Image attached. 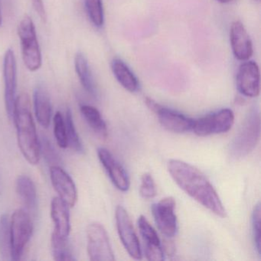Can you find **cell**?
<instances>
[{
    "label": "cell",
    "mask_w": 261,
    "mask_h": 261,
    "mask_svg": "<svg viewBox=\"0 0 261 261\" xmlns=\"http://www.w3.org/2000/svg\"><path fill=\"white\" fill-rule=\"evenodd\" d=\"M230 42L233 56L238 60L247 61L253 55V44L244 25L240 21L232 22Z\"/></svg>",
    "instance_id": "9a60e30c"
},
{
    "label": "cell",
    "mask_w": 261,
    "mask_h": 261,
    "mask_svg": "<svg viewBox=\"0 0 261 261\" xmlns=\"http://www.w3.org/2000/svg\"><path fill=\"white\" fill-rule=\"evenodd\" d=\"M238 91L247 97H256L260 91L259 66L253 61H244L238 68L237 74Z\"/></svg>",
    "instance_id": "7c38bea8"
},
{
    "label": "cell",
    "mask_w": 261,
    "mask_h": 261,
    "mask_svg": "<svg viewBox=\"0 0 261 261\" xmlns=\"http://www.w3.org/2000/svg\"><path fill=\"white\" fill-rule=\"evenodd\" d=\"M53 122H54V134L56 142H57L59 147L65 149L68 147L66 125H65V120L62 113L59 111L56 112L54 118H53Z\"/></svg>",
    "instance_id": "4316f807"
},
{
    "label": "cell",
    "mask_w": 261,
    "mask_h": 261,
    "mask_svg": "<svg viewBox=\"0 0 261 261\" xmlns=\"http://www.w3.org/2000/svg\"><path fill=\"white\" fill-rule=\"evenodd\" d=\"M234 123V114L231 110L225 109L194 120L192 131L198 137L228 132Z\"/></svg>",
    "instance_id": "8992f818"
},
{
    "label": "cell",
    "mask_w": 261,
    "mask_h": 261,
    "mask_svg": "<svg viewBox=\"0 0 261 261\" xmlns=\"http://www.w3.org/2000/svg\"><path fill=\"white\" fill-rule=\"evenodd\" d=\"M65 120V125H66L68 147L71 148L74 152H77V153H83V144L81 141L80 137H79L77 129H76L71 110H67Z\"/></svg>",
    "instance_id": "cb8c5ba5"
},
{
    "label": "cell",
    "mask_w": 261,
    "mask_h": 261,
    "mask_svg": "<svg viewBox=\"0 0 261 261\" xmlns=\"http://www.w3.org/2000/svg\"><path fill=\"white\" fill-rule=\"evenodd\" d=\"M40 152L41 153L43 152L44 156L49 163L50 162H57V155L55 152L51 143L46 138L42 139V142L40 143Z\"/></svg>",
    "instance_id": "f546056e"
},
{
    "label": "cell",
    "mask_w": 261,
    "mask_h": 261,
    "mask_svg": "<svg viewBox=\"0 0 261 261\" xmlns=\"http://www.w3.org/2000/svg\"><path fill=\"white\" fill-rule=\"evenodd\" d=\"M168 170L177 185L194 200L221 218L226 210L219 195L207 177L195 166L178 160L168 163Z\"/></svg>",
    "instance_id": "6da1fadb"
},
{
    "label": "cell",
    "mask_w": 261,
    "mask_h": 261,
    "mask_svg": "<svg viewBox=\"0 0 261 261\" xmlns=\"http://www.w3.org/2000/svg\"><path fill=\"white\" fill-rule=\"evenodd\" d=\"M146 103L148 108L156 114L160 124L166 130L175 134H184L192 130L193 119L178 111L165 108L150 98H146Z\"/></svg>",
    "instance_id": "ba28073f"
},
{
    "label": "cell",
    "mask_w": 261,
    "mask_h": 261,
    "mask_svg": "<svg viewBox=\"0 0 261 261\" xmlns=\"http://www.w3.org/2000/svg\"><path fill=\"white\" fill-rule=\"evenodd\" d=\"M97 155L113 184L121 192H127L130 181L124 168L106 148H99Z\"/></svg>",
    "instance_id": "5bb4252c"
},
{
    "label": "cell",
    "mask_w": 261,
    "mask_h": 261,
    "mask_svg": "<svg viewBox=\"0 0 261 261\" xmlns=\"http://www.w3.org/2000/svg\"><path fill=\"white\" fill-rule=\"evenodd\" d=\"M88 253L92 261H114V253L107 230L98 222L91 223L87 227Z\"/></svg>",
    "instance_id": "52a82bcc"
},
{
    "label": "cell",
    "mask_w": 261,
    "mask_h": 261,
    "mask_svg": "<svg viewBox=\"0 0 261 261\" xmlns=\"http://www.w3.org/2000/svg\"><path fill=\"white\" fill-rule=\"evenodd\" d=\"M0 259L12 260L10 221L6 214L0 216Z\"/></svg>",
    "instance_id": "603a6c76"
},
{
    "label": "cell",
    "mask_w": 261,
    "mask_h": 261,
    "mask_svg": "<svg viewBox=\"0 0 261 261\" xmlns=\"http://www.w3.org/2000/svg\"><path fill=\"white\" fill-rule=\"evenodd\" d=\"M84 4L87 14L93 25L97 28H101L105 23L102 0H84Z\"/></svg>",
    "instance_id": "484cf974"
},
{
    "label": "cell",
    "mask_w": 261,
    "mask_h": 261,
    "mask_svg": "<svg viewBox=\"0 0 261 261\" xmlns=\"http://www.w3.org/2000/svg\"><path fill=\"white\" fill-rule=\"evenodd\" d=\"M50 178L59 198L69 207H74L77 201V187L68 172L61 166L54 165L50 167Z\"/></svg>",
    "instance_id": "4fadbf2b"
},
{
    "label": "cell",
    "mask_w": 261,
    "mask_h": 261,
    "mask_svg": "<svg viewBox=\"0 0 261 261\" xmlns=\"http://www.w3.org/2000/svg\"><path fill=\"white\" fill-rule=\"evenodd\" d=\"M2 24V16H1V10H0V25Z\"/></svg>",
    "instance_id": "836d02e7"
},
{
    "label": "cell",
    "mask_w": 261,
    "mask_h": 261,
    "mask_svg": "<svg viewBox=\"0 0 261 261\" xmlns=\"http://www.w3.org/2000/svg\"><path fill=\"white\" fill-rule=\"evenodd\" d=\"M2 192V182H1V177H0V194Z\"/></svg>",
    "instance_id": "d6a6232c"
},
{
    "label": "cell",
    "mask_w": 261,
    "mask_h": 261,
    "mask_svg": "<svg viewBox=\"0 0 261 261\" xmlns=\"http://www.w3.org/2000/svg\"><path fill=\"white\" fill-rule=\"evenodd\" d=\"M33 232V224L30 214L23 209L15 211L10 220L12 260L21 259Z\"/></svg>",
    "instance_id": "5b68a950"
},
{
    "label": "cell",
    "mask_w": 261,
    "mask_h": 261,
    "mask_svg": "<svg viewBox=\"0 0 261 261\" xmlns=\"http://www.w3.org/2000/svg\"><path fill=\"white\" fill-rule=\"evenodd\" d=\"M32 2H33L35 10L37 12L39 17L42 19V20H46V12H45V7H44L42 0H32Z\"/></svg>",
    "instance_id": "4dcf8cb0"
},
{
    "label": "cell",
    "mask_w": 261,
    "mask_h": 261,
    "mask_svg": "<svg viewBox=\"0 0 261 261\" xmlns=\"http://www.w3.org/2000/svg\"><path fill=\"white\" fill-rule=\"evenodd\" d=\"M68 240L62 239L51 235V251H53V257L56 260H75V257L73 256L68 245Z\"/></svg>",
    "instance_id": "d4e9b609"
},
{
    "label": "cell",
    "mask_w": 261,
    "mask_h": 261,
    "mask_svg": "<svg viewBox=\"0 0 261 261\" xmlns=\"http://www.w3.org/2000/svg\"><path fill=\"white\" fill-rule=\"evenodd\" d=\"M139 230L140 234L144 241L146 247H145V254L146 259L150 261H162L164 259V253L162 247L161 242L158 233L155 231L152 225L149 224L146 217L141 215L139 218Z\"/></svg>",
    "instance_id": "2e32d148"
},
{
    "label": "cell",
    "mask_w": 261,
    "mask_h": 261,
    "mask_svg": "<svg viewBox=\"0 0 261 261\" xmlns=\"http://www.w3.org/2000/svg\"><path fill=\"white\" fill-rule=\"evenodd\" d=\"M260 136L259 111L253 108L247 114L242 126L230 143V155L235 160L248 155L257 145Z\"/></svg>",
    "instance_id": "3957f363"
},
{
    "label": "cell",
    "mask_w": 261,
    "mask_h": 261,
    "mask_svg": "<svg viewBox=\"0 0 261 261\" xmlns=\"http://www.w3.org/2000/svg\"><path fill=\"white\" fill-rule=\"evenodd\" d=\"M13 119L17 134L18 145L24 158L30 164L37 165L40 160V143L31 111V100L27 93L16 97Z\"/></svg>",
    "instance_id": "7a4b0ae2"
},
{
    "label": "cell",
    "mask_w": 261,
    "mask_h": 261,
    "mask_svg": "<svg viewBox=\"0 0 261 261\" xmlns=\"http://www.w3.org/2000/svg\"><path fill=\"white\" fill-rule=\"evenodd\" d=\"M74 67L79 80L85 91L92 97H97V90L95 82L90 69L88 60L83 53H79L76 54L74 58Z\"/></svg>",
    "instance_id": "ffe728a7"
},
{
    "label": "cell",
    "mask_w": 261,
    "mask_h": 261,
    "mask_svg": "<svg viewBox=\"0 0 261 261\" xmlns=\"http://www.w3.org/2000/svg\"><path fill=\"white\" fill-rule=\"evenodd\" d=\"M16 192L25 207L36 212L38 206L37 190L33 180L27 175H20L16 180Z\"/></svg>",
    "instance_id": "d6986e66"
},
{
    "label": "cell",
    "mask_w": 261,
    "mask_h": 261,
    "mask_svg": "<svg viewBox=\"0 0 261 261\" xmlns=\"http://www.w3.org/2000/svg\"><path fill=\"white\" fill-rule=\"evenodd\" d=\"M80 110L87 123L94 132L99 137L106 138L108 136V126L100 111L94 107L87 105H82Z\"/></svg>",
    "instance_id": "7402d4cb"
},
{
    "label": "cell",
    "mask_w": 261,
    "mask_h": 261,
    "mask_svg": "<svg viewBox=\"0 0 261 261\" xmlns=\"http://www.w3.org/2000/svg\"><path fill=\"white\" fill-rule=\"evenodd\" d=\"M18 36L21 42L22 59L30 71L40 69L42 65V51L38 40L34 22L30 16L22 18L18 25Z\"/></svg>",
    "instance_id": "277c9868"
},
{
    "label": "cell",
    "mask_w": 261,
    "mask_h": 261,
    "mask_svg": "<svg viewBox=\"0 0 261 261\" xmlns=\"http://www.w3.org/2000/svg\"><path fill=\"white\" fill-rule=\"evenodd\" d=\"M115 218L117 232L123 247L131 257L135 259H141L142 250L140 241L134 230L130 218L124 207L117 206Z\"/></svg>",
    "instance_id": "9c48e42d"
},
{
    "label": "cell",
    "mask_w": 261,
    "mask_h": 261,
    "mask_svg": "<svg viewBox=\"0 0 261 261\" xmlns=\"http://www.w3.org/2000/svg\"><path fill=\"white\" fill-rule=\"evenodd\" d=\"M175 205V200L172 197H166L152 204V215L155 224L161 233L167 238H173L178 230Z\"/></svg>",
    "instance_id": "30bf717a"
},
{
    "label": "cell",
    "mask_w": 261,
    "mask_h": 261,
    "mask_svg": "<svg viewBox=\"0 0 261 261\" xmlns=\"http://www.w3.org/2000/svg\"><path fill=\"white\" fill-rule=\"evenodd\" d=\"M251 221L255 247L258 254L260 255V204L259 203H258L253 209Z\"/></svg>",
    "instance_id": "83f0119b"
},
{
    "label": "cell",
    "mask_w": 261,
    "mask_h": 261,
    "mask_svg": "<svg viewBox=\"0 0 261 261\" xmlns=\"http://www.w3.org/2000/svg\"><path fill=\"white\" fill-rule=\"evenodd\" d=\"M4 77L6 110L10 119H13L17 90V64L11 48L7 50L4 56Z\"/></svg>",
    "instance_id": "8fae6325"
},
{
    "label": "cell",
    "mask_w": 261,
    "mask_h": 261,
    "mask_svg": "<svg viewBox=\"0 0 261 261\" xmlns=\"http://www.w3.org/2000/svg\"><path fill=\"white\" fill-rule=\"evenodd\" d=\"M33 102L35 114L38 122L41 126L48 128L51 123L53 116V106L49 95L43 87H37L35 90Z\"/></svg>",
    "instance_id": "ac0fdd59"
},
{
    "label": "cell",
    "mask_w": 261,
    "mask_h": 261,
    "mask_svg": "<svg viewBox=\"0 0 261 261\" xmlns=\"http://www.w3.org/2000/svg\"><path fill=\"white\" fill-rule=\"evenodd\" d=\"M111 69L119 83L129 92H136L139 88V82L130 68L120 59H114L111 63Z\"/></svg>",
    "instance_id": "44dd1931"
},
{
    "label": "cell",
    "mask_w": 261,
    "mask_h": 261,
    "mask_svg": "<svg viewBox=\"0 0 261 261\" xmlns=\"http://www.w3.org/2000/svg\"><path fill=\"white\" fill-rule=\"evenodd\" d=\"M217 1L221 4H228V3L231 2L232 0H217Z\"/></svg>",
    "instance_id": "1f68e13d"
},
{
    "label": "cell",
    "mask_w": 261,
    "mask_h": 261,
    "mask_svg": "<svg viewBox=\"0 0 261 261\" xmlns=\"http://www.w3.org/2000/svg\"><path fill=\"white\" fill-rule=\"evenodd\" d=\"M51 217L55 225L53 235L68 240L71 232L69 206L59 197H55L51 201Z\"/></svg>",
    "instance_id": "e0dca14e"
},
{
    "label": "cell",
    "mask_w": 261,
    "mask_h": 261,
    "mask_svg": "<svg viewBox=\"0 0 261 261\" xmlns=\"http://www.w3.org/2000/svg\"><path fill=\"white\" fill-rule=\"evenodd\" d=\"M140 193V195L146 199H150L156 195L157 191L155 181L152 175L149 172H146L142 175Z\"/></svg>",
    "instance_id": "f1b7e54d"
}]
</instances>
